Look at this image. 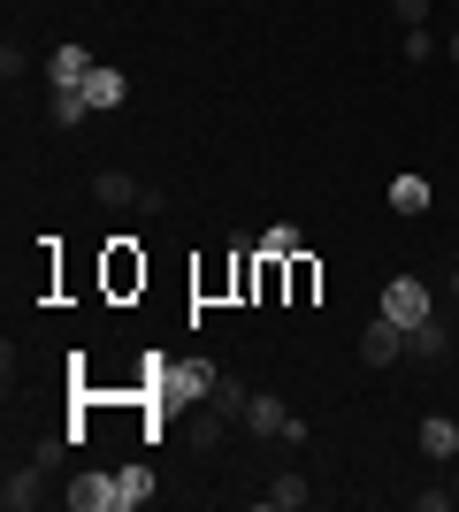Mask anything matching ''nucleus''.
<instances>
[{
	"instance_id": "15",
	"label": "nucleus",
	"mask_w": 459,
	"mask_h": 512,
	"mask_svg": "<svg viewBox=\"0 0 459 512\" xmlns=\"http://www.w3.org/2000/svg\"><path fill=\"white\" fill-rule=\"evenodd\" d=\"M391 214H429V176H391Z\"/></svg>"
},
{
	"instance_id": "13",
	"label": "nucleus",
	"mask_w": 459,
	"mask_h": 512,
	"mask_svg": "<svg viewBox=\"0 0 459 512\" xmlns=\"http://www.w3.org/2000/svg\"><path fill=\"white\" fill-rule=\"evenodd\" d=\"M92 199H100V207H138V176L100 169V176H92Z\"/></svg>"
},
{
	"instance_id": "8",
	"label": "nucleus",
	"mask_w": 459,
	"mask_h": 512,
	"mask_svg": "<svg viewBox=\"0 0 459 512\" xmlns=\"http://www.w3.org/2000/svg\"><path fill=\"white\" fill-rule=\"evenodd\" d=\"M46 482H54V474H46L39 459H31V467H8V490H0V497H8V512H31L46 497Z\"/></svg>"
},
{
	"instance_id": "17",
	"label": "nucleus",
	"mask_w": 459,
	"mask_h": 512,
	"mask_svg": "<svg viewBox=\"0 0 459 512\" xmlns=\"http://www.w3.org/2000/svg\"><path fill=\"white\" fill-rule=\"evenodd\" d=\"M421 451H429V459H459V421H421Z\"/></svg>"
},
{
	"instance_id": "6",
	"label": "nucleus",
	"mask_w": 459,
	"mask_h": 512,
	"mask_svg": "<svg viewBox=\"0 0 459 512\" xmlns=\"http://www.w3.org/2000/svg\"><path fill=\"white\" fill-rule=\"evenodd\" d=\"M284 299L291 306H314V299H322V260H314V253H291L284 260Z\"/></svg>"
},
{
	"instance_id": "23",
	"label": "nucleus",
	"mask_w": 459,
	"mask_h": 512,
	"mask_svg": "<svg viewBox=\"0 0 459 512\" xmlns=\"http://www.w3.org/2000/svg\"><path fill=\"white\" fill-rule=\"evenodd\" d=\"M429 8H437V0H391V16L406 23V31H421V23H429Z\"/></svg>"
},
{
	"instance_id": "26",
	"label": "nucleus",
	"mask_w": 459,
	"mask_h": 512,
	"mask_svg": "<svg viewBox=\"0 0 459 512\" xmlns=\"http://www.w3.org/2000/svg\"><path fill=\"white\" fill-rule=\"evenodd\" d=\"M452 497H459V459H452Z\"/></svg>"
},
{
	"instance_id": "19",
	"label": "nucleus",
	"mask_w": 459,
	"mask_h": 512,
	"mask_svg": "<svg viewBox=\"0 0 459 512\" xmlns=\"http://www.w3.org/2000/svg\"><path fill=\"white\" fill-rule=\"evenodd\" d=\"M276 299H284V260L261 253V291H253V306H276Z\"/></svg>"
},
{
	"instance_id": "27",
	"label": "nucleus",
	"mask_w": 459,
	"mask_h": 512,
	"mask_svg": "<svg viewBox=\"0 0 459 512\" xmlns=\"http://www.w3.org/2000/svg\"><path fill=\"white\" fill-rule=\"evenodd\" d=\"M452 299H459V276H452Z\"/></svg>"
},
{
	"instance_id": "18",
	"label": "nucleus",
	"mask_w": 459,
	"mask_h": 512,
	"mask_svg": "<svg viewBox=\"0 0 459 512\" xmlns=\"http://www.w3.org/2000/svg\"><path fill=\"white\" fill-rule=\"evenodd\" d=\"M261 253L268 260H291V253H306V237L291 230V222H276V230H261Z\"/></svg>"
},
{
	"instance_id": "1",
	"label": "nucleus",
	"mask_w": 459,
	"mask_h": 512,
	"mask_svg": "<svg viewBox=\"0 0 459 512\" xmlns=\"http://www.w3.org/2000/svg\"><path fill=\"white\" fill-rule=\"evenodd\" d=\"M100 291H108L115 306L146 291V253H138V237H108V245H100Z\"/></svg>"
},
{
	"instance_id": "24",
	"label": "nucleus",
	"mask_w": 459,
	"mask_h": 512,
	"mask_svg": "<svg viewBox=\"0 0 459 512\" xmlns=\"http://www.w3.org/2000/svg\"><path fill=\"white\" fill-rule=\"evenodd\" d=\"M414 505H421V512H452L459 497H452V490H414Z\"/></svg>"
},
{
	"instance_id": "9",
	"label": "nucleus",
	"mask_w": 459,
	"mask_h": 512,
	"mask_svg": "<svg viewBox=\"0 0 459 512\" xmlns=\"http://www.w3.org/2000/svg\"><path fill=\"white\" fill-rule=\"evenodd\" d=\"M123 69H108V62H92V77H85V107L92 115H108V107H123Z\"/></svg>"
},
{
	"instance_id": "21",
	"label": "nucleus",
	"mask_w": 459,
	"mask_h": 512,
	"mask_svg": "<svg viewBox=\"0 0 459 512\" xmlns=\"http://www.w3.org/2000/svg\"><path fill=\"white\" fill-rule=\"evenodd\" d=\"M85 115H92V107H85V92H54V123H62V130H77Z\"/></svg>"
},
{
	"instance_id": "16",
	"label": "nucleus",
	"mask_w": 459,
	"mask_h": 512,
	"mask_svg": "<svg viewBox=\"0 0 459 512\" xmlns=\"http://www.w3.org/2000/svg\"><path fill=\"white\" fill-rule=\"evenodd\" d=\"M306 497H314V482H306L299 467H284V474H276V482H268V505H284V512H299Z\"/></svg>"
},
{
	"instance_id": "2",
	"label": "nucleus",
	"mask_w": 459,
	"mask_h": 512,
	"mask_svg": "<svg viewBox=\"0 0 459 512\" xmlns=\"http://www.w3.org/2000/svg\"><path fill=\"white\" fill-rule=\"evenodd\" d=\"M62 505H69V512H115V474L77 467V474L62 482Z\"/></svg>"
},
{
	"instance_id": "14",
	"label": "nucleus",
	"mask_w": 459,
	"mask_h": 512,
	"mask_svg": "<svg viewBox=\"0 0 459 512\" xmlns=\"http://www.w3.org/2000/svg\"><path fill=\"white\" fill-rule=\"evenodd\" d=\"M153 497V467H123L115 474V512H138Z\"/></svg>"
},
{
	"instance_id": "22",
	"label": "nucleus",
	"mask_w": 459,
	"mask_h": 512,
	"mask_svg": "<svg viewBox=\"0 0 459 512\" xmlns=\"http://www.w3.org/2000/svg\"><path fill=\"white\" fill-rule=\"evenodd\" d=\"M437 31H429V23H421V31H406V62H437Z\"/></svg>"
},
{
	"instance_id": "7",
	"label": "nucleus",
	"mask_w": 459,
	"mask_h": 512,
	"mask_svg": "<svg viewBox=\"0 0 459 512\" xmlns=\"http://www.w3.org/2000/svg\"><path fill=\"white\" fill-rule=\"evenodd\" d=\"M192 291L199 299H238V245L222 260H207V268H192Z\"/></svg>"
},
{
	"instance_id": "10",
	"label": "nucleus",
	"mask_w": 459,
	"mask_h": 512,
	"mask_svg": "<svg viewBox=\"0 0 459 512\" xmlns=\"http://www.w3.org/2000/svg\"><path fill=\"white\" fill-rule=\"evenodd\" d=\"M238 428H253V436H284V428H291V406H284V398H268V390H261V398L245 406V421H238Z\"/></svg>"
},
{
	"instance_id": "12",
	"label": "nucleus",
	"mask_w": 459,
	"mask_h": 512,
	"mask_svg": "<svg viewBox=\"0 0 459 512\" xmlns=\"http://www.w3.org/2000/svg\"><path fill=\"white\" fill-rule=\"evenodd\" d=\"M207 406H215L222 421H245V406H253V390H245L238 375H215V390H207Z\"/></svg>"
},
{
	"instance_id": "11",
	"label": "nucleus",
	"mask_w": 459,
	"mask_h": 512,
	"mask_svg": "<svg viewBox=\"0 0 459 512\" xmlns=\"http://www.w3.org/2000/svg\"><path fill=\"white\" fill-rule=\"evenodd\" d=\"M406 352H414V360H444V352H452L444 321H437V314H429V321H414V329H406Z\"/></svg>"
},
{
	"instance_id": "5",
	"label": "nucleus",
	"mask_w": 459,
	"mask_h": 512,
	"mask_svg": "<svg viewBox=\"0 0 459 512\" xmlns=\"http://www.w3.org/2000/svg\"><path fill=\"white\" fill-rule=\"evenodd\" d=\"M85 77H92L85 46H54V54H46V85H54V92H85Z\"/></svg>"
},
{
	"instance_id": "20",
	"label": "nucleus",
	"mask_w": 459,
	"mask_h": 512,
	"mask_svg": "<svg viewBox=\"0 0 459 512\" xmlns=\"http://www.w3.org/2000/svg\"><path fill=\"white\" fill-rule=\"evenodd\" d=\"M23 69H31V54H23V46L8 39V46H0V85L16 92V85H23Z\"/></svg>"
},
{
	"instance_id": "4",
	"label": "nucleus",
	"mask_w": 459,
	"mask_h": 512,
	"mask_svg": "<svg viewBox=\"0 0 459 512\" xmlns=\"http://www.w3.org/2000/svg\"><path fill=\"white\" fill-rule=\"evenodd\" d=\"M360 360H368V367H398V360H406V329H398L391 314H375L368 329H360Z\"/></svg>"
},
{
	"instance_id": "3",
	"label": "nucleus",
	"mask_w": 459,
	"mask_h": 512,
	"mask_svg": "<svg viewBox=\"0 0 459 512\" xmlns=\"http://www.w3.org/2000/svg\"><path fill=\"white\" fill-rule=\"evenodd\" d=\"M383 314H391L398 329H414V321H429V314H437V306H429V283H414V276L383 283Z\"/></svg>"
},
{
	"instance_id": "25",
	"label": "nucleus",
	"mask_w": 459,
	"mask_h": 512,
	"mask_svg": "<svg viewBox=\"0 0 459 512\" xmlns=\"http://www.w3.org/2000/svg\"><path fill=\"white\" fill-rule=\"evenodd\" d=\"M444 54H452V69H459V23H452V39H444Z\"/></svg>"
}]
</instances>
